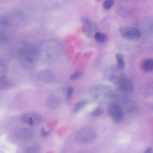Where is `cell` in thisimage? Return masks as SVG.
<instances>
[{
	"instance_id": "obj_1",
	"label": "cell",
	"mask_w": 153,
	"mask_h": 153,
	"mask_svg": "<svg viewBox=\"0 0 153 153\" xmlns=\"http://www.w3.org/2000/svg\"><path fill=\"white\" fill-rule=\"evenodd\" d=\"M17 52L18 62L22 67L31 70L35 67L39 57V52L35 46L22 42L18 46Z\"/></svg>"
},
{
	"instance_id": "obj_2",
	"label": "cell",
	"mask_w": 153,
	"mask_h": 153,
	"mask_svg": "<svg viewBox=\"0 0 153 153\" xmlns=\"http://www.w3.org/2000/svg\"><path fill=\"white\" fill-rule=\"evenodd\" d=\"M59 51L58 45L54 41L45 43L39 52V57L42 61L47 64L55 62L58 59Z\"/></svg>"
},
{
	"instance_id": "obj_3",
	"label": "cell",
	"mask_w": 153,
	"mask_h": 153,
	"mask_svg": "<svg viewBox=\"0 0 153 153\" xmlns=\"http://www.w3.org/2000/svg\"><path fill=\"white\" fill-rule=\"evenodd\" d=\"M97 134L95 130L90 127H83L77 131L75 138L78 143L87 144L94 141L96 139Z\"/></svg>"
},
{
	"instance_id": "obj_4",
	"label": "cell",
	"mask_w": 153,
	"mask_h": 153,
	"mask_svg": "<svg viewBox=\"0 0 153 153\" xmlns=\"http://www.w3.org/2000/svg\"><path fill=\"white\" fill-rule=\"evenodd\" d=\"M91 96L94 99H98L102 97L114 98L115 92L109 87L102 84L95 86L92 88Z\"/></svg>"
},
{
	"instance_id": "obj_5",
	"label": "cell",
	"mask_w": 153,
	"mask_h": 153,
	"mask_svg": "<svg viewBox=\"0 0 153 153\" xmlns=\"http://www.w3.org/2000/svg\"><path fill=\"white\" fill-rule=\"evenodd\" d=\"M82 30L83 33L87 37L92 38L94 37L95 33L98 30L96 23L89 18L84 17L81 19Z\"/></svg>"
},
{
	"instance_id": "obj_6",
	"label": "cell",
	"mask_w": 153,
	"mask_h": 153,
	"mask_svg": "<svg viewBox=\"0 0 153 153\" xmlns=\"http://www.w3.org/2000/svg\"><path fill=\"white\" fill-rule=\"evenodd\" d=\"M107 112L109 117L116 123H120L123 120L124 115L123 110L116 102L111 103L108 105Z\"/></svg>"
},
{
	"instance_id": "obj_7",
	"label": "cell",
	"mask_w": 153,
	"mask_h": 153,
	"mask_svg": "<svg viewBox=\"0 0 153 153\" xmlns=\"http://www.w3.org/2000/svg\"><path fill=\"white\" fill-rule=\"evenodd\" d=\"M119 31L122 36L128 40H137L139 39L141 36L140 30L137 27H121L119 28Z\"/></svg>"
},
{
	"instance_id": "obj_8",
	"label": "cell",
	"mask_w": 153,
	"mask_h": 153,
	"mask_svg": "<svg viewBox=\"0 0 153 153\" xmlns=\"http://www.w3.org/2000/svg\"><path fill=\"white\" fill-rule=\"evenodd\" d=\"M120 70L114 67L107 68L104 72V79L114 84H118L120 79L123 76Z\"/></svg>"
},
{
	"instance_id": "obj_9",
	"label": "cell",
	"mask_w": 153,
	"mask_h": 153,
	"mask_svg": "<svg viewBox=\"0 0 153 153\" xmlns=\"http://www.w3.org/2000/svg\"><path fill=\"white\" fill-rule=\"evenodd\" d=\"M34 129L31 128H22L19 129L15 134V137L17 140L24 141L32 138L35 134Z\"/></svg>"
},
{
	"instance_id": "obj_10",
	"label": "cell",
	"mask_w": 153,
	"mask_h": 153,
	"mask_svg": "<svg viewBox=\"0 0 153 153\" xmlns=\"http://www.w3.org/2000/svg\"><path fill=\"white\" fill-rule=\"evenodd\" d=\"M37 79L40 82L49 83L54 80L55 76L54 73L51 70L45 69L38 71L36 74Z\"/></svg>"
},
{
	"instance_id": "obj_11",
	"label": "cell",
	"mask_w": 153,
	"mask_h": 153,
	"mask_svg": "<svg viewBox=\"0 0 153 153\" xmlns=\"http://www.w3.org/2000/svg\"><path fill=\"white\" fill-rule=\"evenodd\" d=\"M21 119L24 123L31 126L39 123L42 120V117L40 115L34 113H27L23 114Z\"/></svg>"
},
{
	"instance_id": "obj_12",
	"label": "cell",
	"mask_w": 153,
	"mask_h": 153,
	"mask_svg": "<svg viewBox=\"0 0 153 153\" xmlns=\"http://www.w3.org/2000/svg\"><path fill=\"white\" fill-rule=\"evenodd\" d=\"M62 104L61 99L58 96L51 95L46 99L45 104L47 108L50 110H54L59 108Z\"/></svg>"
},
{
	"instance_id": "obj_13",
	"label": "cell",
	"mask_w": 153,
	"mask_h": 153,
	"mask_svg": "<svg viewBox=\"0 0 153 153\" xmlns=\"http://www.w3.org/2000/svg\"><path fill=\"white\" fill-rule=\"evenodd\" d=\"M121 90L124 92H131L134 89V84L132 81L129 79L123 76L118 83Z\"/></svg>"
},
{
	"instance_id": "obj_14",
	"label": "cell",
	"mask_w": 153,
	"mask_h": 153,
	"mask_svg": "<svg viewBox=\"0 0 153 153\" xmlns=\"http://www.w3.org/2000/svg\"><path fill=\"white\" fill-rule=\"evenodd\" d=\"M137 105L134 101L128 100L125 101L123 104V108L124 111L128 113H131L136 110Z\"/></svg>"
},
{
	"instance_id": "obj_15",
	"label": "cell",
	"mask_w": 153,
	"mask_h": 153,
	"mask_svg": "<svg viewBox=\"0 0 153 153\" xmlns=\"http://www.w3.org/2000/svg\"><path fill=\"white\" fill-rule=\"evenodd\" d=\"M14 85V83L8 80L6 76L0 77V89L1 90L11 88Z\"/></svg>"
},
{
	"instance_id": "obj_16",
	"label": "cell",
	"mask_w": 153,
	"mask_h": 153,
	"mask_svg": "<svg viewBox=\"0 0 153 153\" xmlns=\"http://www.w3.org/2000/svg\"><path fill=\"white\" fill-rule=\"evenodd\" d=\"M142 70L146 72L153 71V59H147L144 60L141 65Z\"/></svg>"
},
{
	"instance_id": "obj_17",
	"label": "cell",
	"mask_w": 153,
	"mask_h": 153,
	"mask_svg": "<svg viewBox=\"0 0 153 153\" xmlns=\"http://www.w3.org/2000/svg\"><path fill=\"white\" fill-rule=\"evenodd\" d=\"M94 38L96 42L101 43L105 42L108 39V37L106 34L99 31L95 33Z\"/></svg>"
},
{
	"instance_id": "obj_18",
	"label": "cell",
	"mask_w": 153,
	"mask_h": 153,
	"mask_svg": "<svg viewBox=\"0 0 153 153\" xmlns=\"http://www.w3.org/2000/svg\"><path fill=\"white\" fill-rule=\"evenodd\" d=\"M115 57L117 61V67L120 70L123 68L125 66L123 55L118 53L116 54Z\"/></svg>"
},
{
	"instance_id": "obj_19",
	"label": "cell",
	"mask_w": 153,
	"mask_h": 153,
	"mask_svg": "<svg viewBox=\"0 0 153 153\" xmlns=\"http://www.w3.org/2000/svg\"><path fill=\"white\" fill-rule=\"evenodd\" d=\"M89 103L88 101L85 100L77 102L74 106L73 111L75 113L80 111Z\"/></svg>"
},
{
	"instance_id": "obj_20",
	"label": "cell",
	"mask_w": 153,
	"mask_h": 153,
	"mask_svg": "<svg viewBox=\"0 0 153 153\" xmlns=\"http://www.w3.org/2000/svg\"><path fill=\"white\" fill-rule=\"evenodd\" d=\"M41 150L40 146L38 144H34L28 147L26 149V153H39Z\"/></svg>"
},
{
	"instance_id": "obj_21",
	"label": "cell",
	"mask_w": 153,
	"mask_h": 153,
	"mask_svg": "<svg viewBox=\"0 0 153 153\" xmlns=\"http://www.w3.org/2000/svg\"><path fill=\"white\" fill-rule=\"evenodd\" d=\"M7 71V67L5 60L3 58L0 59V77L5 76Z\"/></svg>"
},
{
	"instance_id": "obj_22",
	"label": "cell",
	"mask_w": 153,
	"mask_h": 153,
	"mask_svg": "<svg viewBox=\"0 0 153 153\" xmlns=\"http://www.w3.org/2000/svg\"><path fill=\"white\" fill-rule=\"evenodd\" d=\"M104 111L103 108L101 106H97L90 113V115L92 117H97L100 116Z\"/></svg>"
},
{
	"instance_id": "obj_23",
	"label": "cell",
	"mask_w": 153,
	"mask_h": 153,
	"mask_svg": "<svg viewBox=\"0 0 153 153\" xmlns=\"http://www.w3.org/2000/svg\"><path fill=\"white\" fill-rule=\"evenodd\" d=\"M113 4L112 0H105L103 2L104 8L106 10L110 9L112 7Z\"/></svg>"
},
{
	"instance_id": "obj_24",
	"label": "cell",
	"mask_w": 153,
	"mask_h": 153,
	"mask_svg": "<svg viewBox=\"0 0 153 153\" xmlns=\"http://www.w3.org/2000/svg\"><path fill=\"white\" fill-rule=\"evenodd\" d=\"M83 73L80 71L76 72L72 74L70 77L71 80H75L81 77L83 75Z\"/></svg>"
},
{
	"instance_id": "obj_25",
	"label": "cell",
	"mask_w": 153,
	"mask_h": 153,
	"mask_svg": "<svg viewBox=\"0 0 153 153\" xmlns=\"http://www.w3.org/2000/svg\"><path fill=\"white\" fill-rule=\"evenodd\" d=\"M51 130L47 131L44 128H42L41 130V135L43 137H45L49 135L51 133Z\"/></svg>"
},
{
	"instance_id": "obj_26",
	"label": "cell",
	"mask_w": 153,
	"mask_h": 153,
	"mask_svg": "<svg viewBox=\"0 0 153 153\" xmlns=\"http://www.w3.org/2000/svg\"><path fill=\"white\" fill-rule=\"evenodd\" d=\"M74 91L73 88L72 87H69L67 90V95L68 97H70Z\"/></svg>"
},
{
	"instance_id": "obj_27",
	"label": "cell",
	"mask_w": 153,
	"mask_h": 153,
	"mask_svg": "<svg viewBox=\"0 0 153 153\" xmlns=\"http://www.w3.org/2000/svg\"><path fill=\"white\" fill-rule=\"evenodd\" d=\"M144 153H153V149L149 147L146 149Z\"/></svg>"
},
{
	"instance_id": "obj_28",
	"label": "cell",
	"mask_w": 153,
	"mask_h": 153,
	"mask_svg": "<svg viewBox=\"0 0 153 153\" xmlns=\"http://www.w3.org/2000/svg\"><path fill=\"white\" fill-rule=\"evenodd\" d=\"M148 86L150 89H153V80L149 83Z\"/></svg>"
},
{
	"instance_id": "obj_29",
	"label": "cell",
	"mask_w": 153,
	"mask_h": 153,
	"mask_svg": "<svg viewBox=\"0 0 153 153\" xmlns=\"http://www.w3.org/2000/svg\"><path fill=\"white\" fill-rule=\"evenodd\" d=\"M152 110L153 111V105H152Z\"/></svg>"
}]
</instances>
